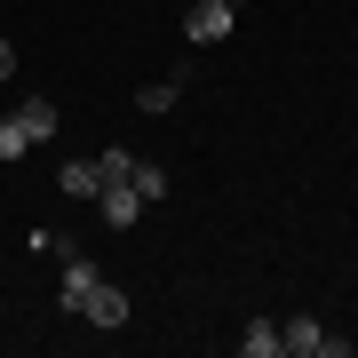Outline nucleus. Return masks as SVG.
<instances>
[{
	"mask_svg": "<svg viewBox=\"0 0 358 358\" xmlns=\"http://www.w3.org/2000/svg\"><path fill=\"white\" fill-rule=\"evenodd\" d=\"M64 310L88 319V327H128V294L103 279L88 255H72V247H64Z\"/></svg>",
	"mask_w": 358,
	"mask_h": 358,
	"instance_id": "obj_1",
	"label": "nucleus"
},
{
	"mask_svg": "<svg viewBox=\"0 0 358 358\" xmlns=\"http://www.w3.org/2000/svg\"><path fill=\"white\" fill-rule=\"evenodd\" d=\"M56 128H64V120H56V103H48V96H24L8 120H0V159H24L32 143H56Z\"/></svg>",
	"mask_w": 358,
	"mask_h": 358,
	"instance_id": "obj_2",
	"label": "nucleus"
},
{
	"mask_svg": "<svg viewBox=\"0 0 358 358\" xmlns=\"http://www.w3.org/2000/svg\"><path fill=\"white\" fill-rule=\"evenodd\" d=\"M279 358H350V334H327L319 319H287L279 327Z\"/></svg>",
	"mask_w": 358,
	"mask_h": 358,
	"instance_id": "obj_3",
	"label": "nucleus"
},
{
	"mask_svg": "<svg viewBox=\"0 0 358 358\" xmlns=\"http://www.w3.org/2000/svg\"><path fill=\"white\" fill-rule=\"evenodd\" d=\"M231 24H239V0H183V40H199V48L231 40Z\"/></svg>",
	"mask_w": 358,
	"mask_h": 358,
	"instance_id": "obj_4",
	"label": "nucleus"
},
{
	"mask_svg": "<svg viewBox=\"0 0 358 358\" xmlns=\"http://www.w3.org/2000/svg\"><path fill=\"white\" fill-rule=\"evenodd\" d=\"M96 215H103V231H128V223H143V199H136V176H112L96 192Z\"/></svg>",
	"mask_w": 358,
	"mask_h": 358,
	"instance_id": "obj_5",
	"label": "nucleus"
},
{
	"mask_svg": "<svg viewBox=\"0 0 358 358\" xmlns=\"http://www.w3.org/2000/svg\"><path fill=\"white\" fill-rule=\"evenodd\" d=\"M183 80H192V72H159V80H143V88H136V112H176Z\"/></svg>",
	"mask_w": 358,
	"mask_h": 358,
	"instance_id": "obj_6",
	"label": "nucleus"
},
{
	"mask_svg": "<svg viewBox=\"0 0 358 358\" xmlns=\"http://www.w3.org/2000/svg\"><path fill=\"white\" fill-rule=\"evenodd\" d=\"M96 159H64V176H56V192H64V199H96Z\"/></svg>",
	"mask_w": 358,
	"mask_h": 358,
	"instance_id": "obj_7",
	"label": "nucleus"
},
{
	"mask_svg": "<svg viewBox=\"0 0 358 358\" xmlns=\"http://www.w3.org/2000/svg\"><path fill=\"white\" fill-rule=\"evenodd\" d=\"M239 358H279V327H271V319H255V327L239 334Z\"/></svg>",
	"mask_w": 358,
	"mask_h": 358,
	"instance_id": "obj_8",
	"label": "nucleus"
},
{
	"mask_svg": "<svg viewBox=\"0 0 358 358\" xmlns=\"http://www.w3.org/2000/svg\"><path fill=\"white\" fill-rule=\"evenodd\" d=\"M136 199H143V207L167 199V167H159V159H136Z\"/></svg>",
	"mask_w": 358,
	"mask_h": 358,
	"instance_id": "obj_9",
	"label": "nucleus"
},
{
	"mask_svg": "<svg viewBox=\"0 0 358 358\" xmlns=\"http://www.w3.org/2000/svg\"><path fill=\"white\" fill-rule=\"evenodd\" d=\"M16 72V48H8V40H0V80H8Z\"/></svg>",
	"mask_w": 358,
	"mask_h": 358,
	"instance_id": "obj_10",
	"label": "nucleus"
}]
</instances>
